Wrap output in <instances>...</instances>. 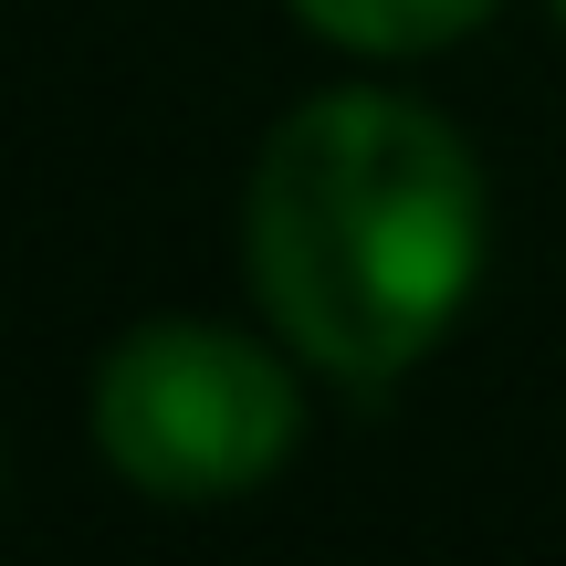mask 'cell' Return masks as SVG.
I'll return each instance as SVG.
<instances>
[{
    "mask_svg": "<svg viewBox=\"0 0 566 566\" xmlns=\"http://www.w3.org/2000/svg\"><path fill=\"white\" fill-rule=\"evenodd\" d=\"M493 252V189L420 95L336 84L263 137L242 189V273L273 336L336 388H399L462 325Z\"/></svg>",
    "mask_w": 566,
    "mask_h": 566,
    "instance_id": "cell-1",
    "label": "cell"
},
{
    "mask_svg": "<svg viewBox=\"0 0 566 566\" xmlns=\"http://www.w3.org/2000/svg\"><path fill=\"white\" fill-rule=\"evenodd\" d=\"M304 441V388L263 336L147 315L95 367V451L147 504H242Z\"/></svg>",
    "mask_w": 566,
    "mask_h": 566,
    "instance_id": "cell-2",
    "label": "cell"
},
{
    "mask_svg": "<svg viewBox=\"0 0 566 566\" xmlns=\"http://www.w3.org/2000/svg\"><path fill=\"white\" fill-rule=\"evenodd\" d=\"M493 11H504V0H294V21L315 42H336V53H378V63L441 53V42L483 32Z\"/></svg>",
    "mask_w": 566,
    "mask_h": 566,
    "instance_id": "cell-3",
    "label": "cell"
},
{
    "mask_svg": "<svg viewBox=\"0 0 566 566\" xmlns=\"http://www.w3.org/2000/svg\"><path fill=\"white\" fill-rule=\"evenodd\" d=\"M556 21H566V0H556Z\"/></svg>",
    "mask_w": 566,
    "mask_h": 566,
    "instance_id": "cell-4",
    "label": "cell"
}]
</instances>
